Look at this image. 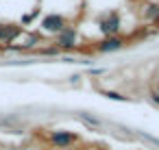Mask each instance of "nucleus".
<instances>
[{"label":"nucleus","instance_id":"6","mask_svg":"<svg viewBox=\"0 0 159 150\" xmlns=\"http://www.w3.org/2000/svg\"><path fill=\"white\" fill-rule=\"evenodd\" d=\"M120 48H122V39H120V37H107V39L98 46L100 52H113V50H120Z\"/></svg>","mask_w":159,"mask_h":150},{"label":"nucleus","instance_id":"4","mask_svg":"<svg viewBox=\"0 0 159 150\" xmlns=\"http://www.w3.org/2000/svg\"><path fill=\"white\" fill-rule=\"evenodd\" d=\"M20 33H22V29L16 26V24H2V26H0V42H2V44H11Z\"/></svg>","mask_w":159,"mask_h":150},{"label":"nucleus","instance_id":"9","mask_svg":"<svg viewBox=\"0 0 159 150\" xmlns=\"http://www.w3.org/2000/svg\"><path fill=\"white\" fill-rule=\"evenodd\" d=\"M152 98H155V100H157V102H159V94H152Z\"/></svg>","mask_w":159,"mask_h":150},{"label":"nucleus","instance_id":"10","mask_svg":"<svg viewBox=\"0 0 159 150\" xmlns=\"http://www.w3.org/2000/svg\"><path fill=\"white\" fill-rule=\"evenodd\" d=\"M66 150H72V148H66Z\"/></svg>","mask_w":159,"mask_h":150},{"label":"nucleus","instance_id":"8","mask_svg":"<svg viewBox=\"0 0 159 150\" xmlns=\"http://www.w3.org/2000/svg\"><path fill=\"white\" fill-rule=\"evenodd\" d=\"M81 120H83V122H87V124H92V126H100V120H96V117H87V115H83V113H81Z\"/></svg>","mask_w":159,"mask_h":150},{"label":"nucleus","instance_id":"7","mask_svg":"<svg viewBox=\"0 0 159 150\" xmlns=\"http://www.w3.org/2000/svg\"><path fill=\"white\" fill-rule=\"evenodd\" d=\"M105 96H107V98H111V100H120V102H124V100H126V96L116 94V91H105Z\"/></svg>","mask_w":159,"mask_h":150},{"label":"nucleus","instance_id":"2","mask_svg":"<svg viewBox=\"0 0 159 150\" xmlns=\"http://www.w3.org/2000/svg\"><path fill=\"white\" fill-rule=\"evenodd\" d=\"M42 29L44 31H48V33H61L63 29H66V20L61 18V15H46L44 20H42Z\"/></svg>","mask_w":159,"mask_h":150},{"label":"nucleus","instance_id":"3","mask_svg":"<svg viewBox=\"0 0 159 150\" xmlns=\"http://www.w3.org/2000/svg\"><path fill=\"white\" fill-rule=\"evenodd\" d=\"M100 31L107 37H116V33L120 31V18H118V13H111L107 20H102L100 22Z\"/></svg>","mask_w":159,"mask_h":150},{"label":"nucleus","instance_id":"5","mask_svg":"<svg viewBox=\"0 0 159 150\" xmlns=\"http://www.w3.org/2000/svg\"><path fill=\"white\" fill-rule=\"evenodd\" d=\"M74 44H76V31H74V29H63V31L59 33V46L72 48Z\"/></svg>","mask_w":159,"mask_h":150},{"label":"nucleus","instance_id":"1","mask_svg":"<svg viewBox=\"0 0 159 150\" xmlns=\"http://www.w3.org/2000/svg\"><path fill=\"white\" fill-rule=\"evenodd\" d=\"M74 141H76V135H72V133H68V130H55V133L50 135V143L57 146V148H61V150L70 148Z\"/></svg>","mask_w":159,"mask_h":150}]
</instances>
